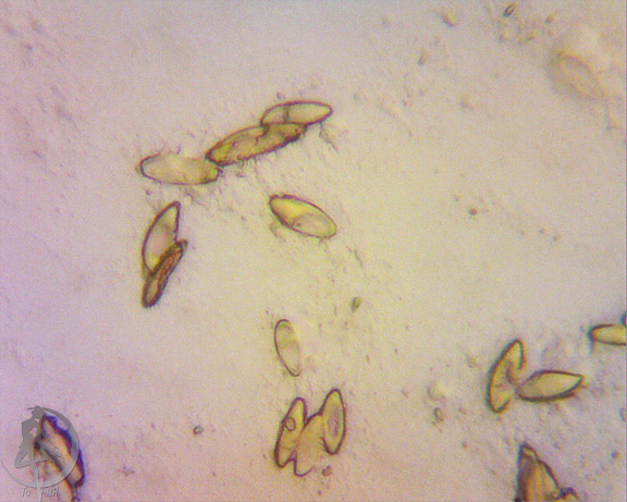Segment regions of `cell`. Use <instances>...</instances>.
Instances as JSON below:
<instances>
[{
    "mask_svg": "<svg viewBox=\"0 0 627 502\" xmlns=\"http://www.w3.org/2000/svg\"><path fill=\"white\" fill-rule=\"evenodd\" d=\"M182 252L183 250L181 249V246H178L177 248L173 247L170 250V253L165 257L163 263L159 265L158 268L155 271L154 276L150 278L149 282L147 283V288H146V293H145L146 303H147L148 305H151V303H154L158 298L160 292H162L164 288V284L167 280V277L170 275L172 269L176 267V265L179 262L180 256L181 254H182Z\"/></svg>",
    "mask_w": 627,
    "mask_h": 502,
    "instance_id": "6da1fadb",
    "label": "cell"
},
{
    "mask_svg": "<svg viewBox=\"0 0 627 502\" xmlns=\"http://www.w3.org/2000/svg\"><path fill=\"white\" fill-rule=\"evenodd\" d=\"M513 10H514V7H513V6H511V7H508V9H507V10H506V11L504 12V15H505V16H508V15H510V13H511V12H512Z\"/></svg>",
    "mask_w": 627,
    "mask_h": 502,
    "instance_id": "7a4b0ae2",
    "label": "cell"
}]
</instances>
